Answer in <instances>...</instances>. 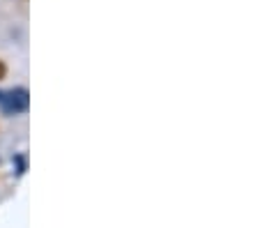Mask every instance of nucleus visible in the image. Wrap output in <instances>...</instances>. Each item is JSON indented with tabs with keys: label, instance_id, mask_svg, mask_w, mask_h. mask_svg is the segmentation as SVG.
<instances>
[{
	"label": "nucleus",
	"instance_id": "1",
	"mask_svg": "<svg viewBox=\"0 0 258 228\" xmlns=\"http://www.w3.org/2000/svg\"><path fill=\"white\" fill-rule=\"evenodd\" d=\"M30 106L26 88H10V90H0V111L7 115H21Z\"/></svg>",
	"mask_w": 258,
	"mask_h": 228
},
{
	"label": "nucleus",
	"instance_id": "2",
	"mask_svg": "<svg viewBox=\"0 0 258 228\" xmlns=\"http://www.w3.org/2000/svg\"><path fill=\"white\" fill-rule=\"evenodd\" d=\"M5 76H7V65L3 62V60H0V81H3Z\"/></svg>",
	"mask_w": 258,
	"mask_h": 228
}]
</instances>
